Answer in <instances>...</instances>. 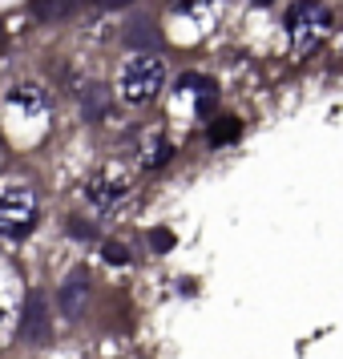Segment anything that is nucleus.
I'll return each instance as SVG.
<instances>
[{
    "label": "nucleus",
    "instance_id": "1",
    "mask_svg": "<svg viewBox=\"0 0 343 359\" xmlns=\"http://www.w3.org/2000/svg\"><path fill=\"white\" fill-rule=\"evenodd\" d=\"M162 89H166L162 57H154V53H137V57L126 61L121 81H117V93L130 101V105H146V101H154Z\"/></svg>",
    "mask_w": 343,
    "mask_h": 359
},
{
    "label": "nucleus",
    "instance_id": "2",
    "mask_svg": "<svg viewBox=\"0 0 343 359\" xmlns=\"http://www.w3.org/2000/svg\"><path fill=\"white\" fill-rule=\"evenodd\" d=\"M287 33H291L299 57H307L311 49H319V41L331 33V13H327V4H319V0H299V4H291V13H287Z\"/></svg>",
    "mask_w": 343,
    "mask_h": 359
},
{
    "label": "nucleus",
    "instance_id": "3",
    "mask_svg": "<svg viewBox=\"0 0 343 359\" xmlns=\"http://www.w3.org/2000/svg\"><path fill=\"white\" fill-rule=\"evenodd\" d=\"M36 222V198L29 186H8L0 194V234L4 238H20L29 234Z\"/></svg>",
    "mask_w": 343,
    "mask_h": 359
},
{
    "label": "nucleus",
    "instance_id": "4",
    "mask_svg": "<svg viewBox=\"0 0 343 359\" xmlns=\"http://www.w3.org/2000/svg\"><path fill=\"white\" fill-rule=\"evenodd\" d=\"M85 194H89V202L97 206V210H114L117 202H126V194H130V178L121 174V170H97L93 178L85 182Z\"/></svg>",
    "mask_w": 343,
    "mask_h": 359
},
{
    "label": "nucleus",
    "instance_id": "5",
    "mask_svg": "<svg viewBox=\"0 0 343 359\" xmlns=\"http://www.w3.org/2000/svg\"><path fill=\"white\" fill-rule=\"evenodd\" d=\"M85 303H89V271L85 266H73L57 291V307L65 319H81L85 315Z\"/></svg>",
    "mask_w": 343,
    "mask_h": 359
},
{
    "label": "nucleus",
    "instance_id": "6",
    "mask_svg": "<svg viewBox=\"0 0 343 359\" xmlns=\"http://www.w3.org/2000/svg\"><path fill=\"white\" fill-rule=\"evenodd\" d=\"M53 327H49V303L41 291H29L25 299V315H20V339L29 343H49Z\"/></svg>",
    "mask_w": 343,
    "mask_h": 359
},
{
    "label": "nucleus",
    "instance_id": "7",
    "mask_svg": "<svg viewBox=\"0 0 343 359\" xmlns=\"http://www.w3.org/2000/svg\"><path fill=\"white\" fill-rule=\"evenodd\" d=\"M8 105L20 109V114H29V117H45L49 114V93H45L41 85H17V89L8 93Z\"/></svg>",
    "mask_w": 343,
    "mask_h": 359
},
{
    "label": "nucleus",
    "instance_id": "8",
    "mask_svg": "<svg viewBox=\"0 0 343 359\" xmlns=\"http://www.w3.org/2000/svg\"><path fill=\"white\" fill-rule=\"evenodd\" d=\"M81 8V0H33V17L45 20V25H57V20H69Z\"/></svg>",
    "mask_w": 343,
    "mask_h": 359
},
{
    "label": "nucleus",
    "instance_id": "9",
    "mask_svg": "<svg viewBox=\"0 0 343 359\" xmlns=\"http://www.w3.org/2000/svg\"><path fill=\"white\" fill-rule=\"evenodd\" d=\"M81 109H85V121H101V117L109 114V89L105 85H85Z\"/></svg>",
    "mask_w": 343,
    "mask_h": 359
},
{
    "label": "nucleus",
    "instance_id": "10",
    "mask_svg": "<svg viewBox=\"0 0 343 359\" xmlns=\"http://www.w3.org/2000/svg\"><path fill=\"white\" fill-rule=\"evenodd\" d=\"M126 45H133V49L149 53V49H158V45H162V33H158L149 20H133L130 29H126Z\"/></svg>",
    "mask_w": 343,
    "mask_h": 359
},
{
    "label": "nucleus",
    "instance_id": "11",
    "mask_svg": "<svg viewBox=\"0 0 343 359\" xmlns=\"http://www.w3.org/2000/svg\"><path fill=\"white\" fill-rule=\"evenodd\" d=\"M170 154H174V149H170V142H166V137H154V146H146L142 149V165H162V162H170Z\"/></svg>",
    "mask_w": 343,
    "mask_h": 359
},
{
    "label": "nucleus",
    "instance_id": "12",
    "mask_svg": "<svg viewBox=\"0 0 343 359\" xmlns=\"http://www.w3.org/2000/svg\"><path fill=\"white\" fill-rule=\"evenodd\" d=\"M238 121L234 117H222V126H210V146H227V142H234L238 137Z\"/></svg>",
    "mask_w": 343,
    "mask_h": 359
},
{
    "label": "nucleus",
    "instance_id": "13",
    "mask_svg": "<svg viewBox=\"0 0 343 359\" xmlns=\"http://www.w3.org/2000/svg\"><path fill=\"white\" fill-rule=\"evenodd\" d=\"M174 8H178V13H194V17H206V13L218 8V0H178Z\"/></svg>",
    "mask_w": 343,
    "mask_h": 359
},
{
    "label": "nucleus",
    "instance_id": "14",
    "mask_svg": "<svg viewBox=\"0 0 343 359\" xmlns=\"http://www.w3.org/2000/svg\"><path fill=\"white\" fill-rule=\"evenodd\" d=\"M105 262H130V250L121 243H105Z\"/></svg>",
    "mask_w": 343,
    "mask_h": 359
},
{
    "label": "nucleus",
    "instance_id": "15",
    "mask_svg": "<svg viewBox=\"0 0 343 359\" xmlns=\"http://www.w3.org/2000/svg\"><path fill=\"white\" fill-rule=\"evenodd\" d=\"M149 246H158V250H170V246H174V234H170V230H149Z\"/></svg>",
    "mask_w": 343,
    "mask_h": 359
},
{
    "label": "nucleus",
    "instance_id": "16",
    "mask_svg": "<svg viewBox=\"0 0 343 359\" xmlns=\"http://www.w3.org/2000/svg\"><path fill=\"white\" fill-rule=\"evenodd\" d=\"M69 230H73L77 238H93V226H81V222H69Z\"/></svg>",
    "mask_w": 343,
    "mask_h": 359
},
{
    "label": "nucleus",
    "instance_id": "17",
    "mask_svg": "<svg viewBox=\"0 0 343 359\" xmlns=\"http://www.w3.org/2000/svg\"><path fill=\"white\" fill-rule=\"evenodd\" d=\"M97 8H126V4H133V0H93Z\"/></svg>",
    "mask_w": 343,
    "mask_h": 359
},
{
    "label": "nucleus",
    "instance_id": "18",
    "mask_svg": "<svg viewBox=\"0 0 343 359\" xmlns=\"http://www.w3.org/2000/svg\"><path fill=\"white\" fill-rule=\"evenodd\" d=\"M250 4H259V8H267V4H271V0H250Z\"/></svg>",
    "mask_w": 343,
    "mask_h": 359
},
{
    "label": "nucleus",
    "instance_id": "19",
    "mask_svg": "<svg viewBox=\"0 0 343 359\" xmlns=\"http://www.w3.org/2000/svg\"><path fill=\"white\" fill-rule=\"evenodd\" d=\"M0 49H4V33H0Z\"/></svg>",
    "mask_w": 343,
    "mask_h": 359
},
{
    "label": "nucleus",
    "instance_id": "20",
    "mask_svg": "<svg viewBox=\"0 0 343 359\" xmlns=\"http://www.w3.org/2000/svg\"><path fill=\"white\" fill-rule=\"evenodd\" d=\"M0 315H4V311H0Z\"/></svg>",
    "mask_w": 343,
    "mask_h": 359
}]
</instances>
